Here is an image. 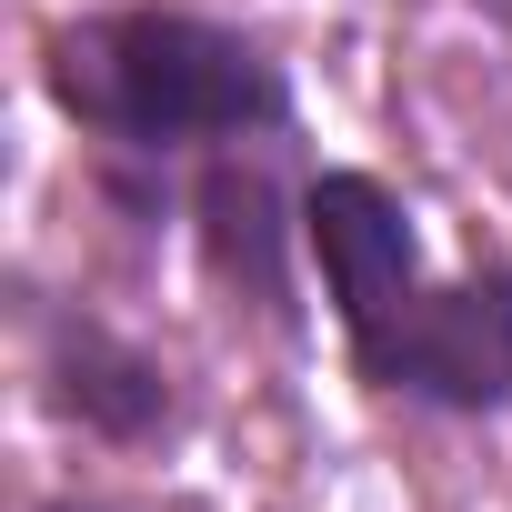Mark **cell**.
<instances>
[{
	"mask_svg": "<svg viewBox=\"0 0 512 512\" xmlns=\"http://www.w3.org/2000/svg\"><path fill=\"white\" fill-rule=\"evenodd\" d=\"M41 382H51V412L81 422V432L111 442V452H151V442L181 432V382H171V362L141 352L131 332H111V322L81 312V302H61V312L41 322Z\"/></svg>",
	"mask_w": 512,
	"mask_h": 512,
	"instance_id": "cell-5",
	"label": "cell"
},
{
	"mask_svg": "<svg viewBox=\"0 0 512 512\" xmlns=\"http://www.w3.org/2000/svg\"><path fill=\"white\" fill-rule=\"evenodd\" d=\"M302 251L332 292V322H342V352L362 362L372 342H392V322L432 292L422 272V231H412V201L382 181V171H312L302 181Z\"/></svg>",
	"mask_w": 512,
	"mask_h": 512,
	"instance_id": "cell-3",
	"label": "cell"
},
{
	"mask_svg": "<svg viewBox=\"0 0 512 512\" xmlns=\"http://www.w3.org/2000/svg\"><path fill=\"white\" fill-rule=\"evenodd\" d=\"M41 91L51 111L131 171H171V161H211L231 141H282L292 131V71L201 11H81L41 41Z\"/></svg>",
	"mask_w": 512,
	"mask_h": 512,
	"instance_id": "cell-1",
	"label": "cell"
},
{
	"mask_svg": "<svg viewBox=\"0 0 512 512\" xmlns=\"http://www.w3.org/2000/svg\"><path fill=\"white\" fill-rule=\"evenodd\" d=\"M352 372L372 392L452 412V422L512 412V262H472L462 282H432L392 322V342H372Z\"/></svg>",
	"mask_w": 512,
	"mask_h": 512,
	"instance_id": "cell-2",
	"label": "cell"
},
{
	"mask_svg": "<svg viewBox=\"0 0 512 512\" xmlns=\"http://www.w3.org/2000/svg\"><path fill=\"white\" fill-rule=\"evenodd\" d=\"M292 141V131H282ZM282 141H231L191 171V241L201 272L262 332H302V191H282Z\"/></svg>",
	"mask_w": 512,
	"mask_h": 512,
	"instance_id": "cell-4",
	"label": "cell"
},
{
	"mask_svg": "<svg viewBox=\"0 0 512 512\" xmlns=\"http://www.w3.org/2000/svg\"><path fill=\"white\" fill-rule=\"evenodd\" d=\"M41 512H101V502H81V492H61V502H41Z\"/></svg>",
	"mask_w": 512,
	"mask_h": 512,
	"instance_id": "cell-6",
	"label": "cell"
},
{
	"mask_svg": "<svg viewBox=\"0 0 512 512\" xmlns=\"http://www.w3.org/2000/svg\"><path fill=\"white\" fill-rule=\"evenodd\" d=\"M492 11H502V21H512V0H492Z\"/></svg>",
	"mask_w": 512,
	"mask_h": 512,
	"instance_id": "cell-7",
	"label": "cell"
}]
</instances>
